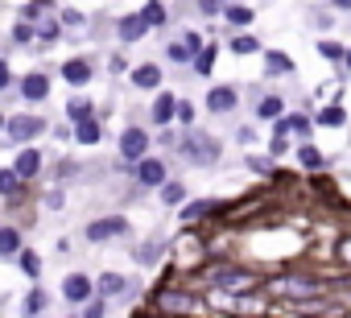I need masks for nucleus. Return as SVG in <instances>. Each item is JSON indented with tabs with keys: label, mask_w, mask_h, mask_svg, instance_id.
<instances>
[{
	"label": "nucleus",
	"mask_w": 351,
	"mask_h": 318,
	"mask_svg": "<svg viewBox=\"0 0 351 318\" xmlns=\"http://www.w3.org/2000/svg\"><path fill=\"white\" fill-rule=\"evenodd\" d=\"M178 162L182 166H191V170H215L219 162H223V145H219V136H211V132H203V128H186L182 136H178Z\"/></svg>",
	"instance_id": "f257e3e1"
},
{
	"label": "nucleus",
	"mask_w": 351,
	"mask_h": 318,
	"mask_svg": "<svg viewBox=\"0 0 351 318\" xmlns=\"http://www.w3.org/2000/svg\"><path fill=\"white\" fill-rule=\"evenodd\" d=\"M207 285L215 293H232V297H244V293H265V277L248 265H232V260H219L211 265L207 273Z\"/></svg>",
	"instance_id": "f03ea898"
},
{
	"label": "nucleus",
	"mask_w": 351,
	"mask_h": 318,
	"mask_svg": "<svg viewBox=\"0 0 351 318\" xmlns=\"http://www.w3.org/2000/svg\"><path fill=\"white\" fill-rule=\"evenodd\" d=\"M149 310L157 318H195L203 310V297L186 285H157L149 289Z\"/></svg>",
	"instance_id": "7ed1b4c3"
},
{
	"label": "nucleus",
	"mask_w": 351,
	"mask_h": 318,
	"mask_svg": "<svg viewBox=\"0 0 351 318\" xmlns=\"http://www.w3.org/2000/svg\"><path fill=\"white\" fill-rule=\"evenodd\" d=\"M149 153H153V136H149V128H141V124H124L120 136H116V166L132 170V166L145 162Z\"/></svg>",
	"instance_id": "20e7f679"
},
{
	"label": "nucleus",
	"mask_w": 351,
	"mask_h": 318,
	"mask_svg": "<svg viewBox=\"0 0 351 318\" xmlns=\"http://www.w3.org/2000/svg\"><path fill=\"white\" fill-rule=\"evenodd\" d=\"M46 132H50V120L38 116V112H17V116H9V124H5V140H9L13 149L38 145V136H46Z\"/></svg>",
	"instance_id": "39448f33"
},
{
	"label": "nucleus",
	"mask_w": 351,
	"mask_h": 318,
	"mask_svg": "<svg viewBox=\"0 0 351 318\" xmlns=\"http://www.w3.org/2000/svg\"><path fill=\"white\" fill-rule=\"evenodd\" d=\"M128 236H132V223L124 215H99V219L83 223V240L87 244H116V240H128Z\"/></svg>",
	"instance_id": "423d86ee"
},
{
	"label": "nucleus",
	"mask_w": 351,
	"mask_h": 318,
	"mask_svg": "<svg viewBox=\"0 0 351 318\" xmlns=\"http://www.w3.org/2000/svg\"><path fill=\"white\" fill-rule=\"evenodd\" d=\"M203 38L195 34V29H182L173 42H165V62H173V66H195V58L203 54Z\"/></svg>",
	"instance_id": "0eeeda50"
},
{
	"label": "nucleus",
	"mask_w": 351,
	"mask_h": 318,
	"mask_svg": "<svg viewBox=\"0 0 351 318\" xmlns=\"http://www.w3.org/2000/svg\"><path fill=\"white\" fill-rule=\"evenodd\" d=\"M42 170H46V149H38V145H25V149H17L13 153V174L29 186V182H38L42 178Z\"/></svg>",
	"instance_id": "6e6552de"
},
{
	"label": "nucleus",
	"mask_w": 351,
	"mask_h": 318,
	"mask_svg": "<svg viewBox=\"0 0 351 318\" xmlns=\"http://www.w3.org/2000/svg\"><path fill=\"white\" fill-rule=\"evenodd\" d=\"M132 178H136V186H145V191H161V186L169 182V162H165V157H157V153H149L141 166H132Z\"/></svg>",
	"instance_id": "1a4fd4ad"
},
{
	"label": "nucleus",
	"mask_w": 351,
	"mask_h": 318,
	"mask_svg": "<svg viewBox=\"0 0 351 318\" xmlns=\"http://www.w3.org/2000/svg\"><path fill=\"white\" fill-rule=\"evenodd\" d=\"M219 215H223V203H219V199H191V203L178 211V219H182L186 232H195V228H203L207 219H219Z\"/></svg>",
	"instance_id": "9d476101"
},
{
	"label": "nucleus",
	"mask_w": 351,
	"mask_h": 318,
	"mask_svg": "<svg viewBox=\"0 0 351 318\" xmlns=\"http://www.w3.org/2000/svg\"><path fill=\"white\" fill-rule=\"evenodd\" d=\"M128 83L136 87V91H145V95H157V91H165V71H161V62H136L132 71H128Z\"/></svg>",
	"instance_id": "9b49d317"
},
{
	"label": "nucleus",
	"mask_w": 351,
	"mask_h": 318,
	"mask_svg": "<svg viewBox=\"0 0 351 318\" xmlns=\"http://www.w3.org/2000/svg\"><path fill=\"white\" fill-rule=\"evenodd\" d=\"M91 297H95V277H87V273H79V269L62 277V302H71V306L83 310Z\"/></svg>",
	"instance_id": "f8f14e48"
},
{
	"label": "nucleus",
	"mask_w": 351,
	"mask_h": 318,
	"mask_svg": "<svg viewBox=\"0 0 351 318\" xmlns=\"http://www.w3.org/2000/svg\"><path fill=\"white\" fill-rule=\"evenodd\" d=\"M58 79H62L66 87H87V83L95 79V62H91L87 54H71V58L58 66Z\"/></svg>",
	"instance_id": "ddd939ff"
},
{
	"label": "nucleus",
	"mask_w": 351,
	"mask_h": 318,
	"mask_svg": "<svg viewBox=\"0 0 351 318\" xmlns=\"http://www.w3.org/2000/svg\"><path fill=\"white\" fill-rule=\"evenodd\" d=\"M50 87H54V79H50L46 71H29V75L17 79V95H21L25 103H46V99H50Z\"/></svg>",
	"instance_id": "4468645a"
},
{
	"label": "nucleus",
	"mask_w": 351,
	"mask_h": 318,
	"mask_svg": "<svg viewBox=\"0 0 351 318\" xmlns=\"http://www.w3.org/2000/svg\"><path fill=\"white\" fill-rule=\"evenodd\" d=\"M165 252H173V240H165V236H149V240H141V244L132 248V260H136L141 269H157V265L165 260Z\"/></svg>",
	"instance_id": "2eb2a0df"
},
{
	"label": "nucleus",
	"mask_w": 351,
	"mask_h": 318,
	"mask_svg": "<svg viewBox=\"0 0 351 318\" xmlns=\"http://www.w3.org/2000/svg\"><path fill=\"white\" fill-rule=\"evenodd\" d=\"M203 103H207L211 116H232L240 108V91L232 83H215V87H207V99Z\"/></svg>",
	"instance_id": "dca6fc26"
},
{
	"label": "nucleus",
	"mask_w": 351,
	"mask_h": 318,
	"mask_svg": "<svg viewBox=\"0 0 351 318\" xmlns=\"http://www.w3.org/2000/svg\"><path fill=\"white\" fill-rule=\"evenodd\" d=\"M95 293H99L104 302H120V297H128V293H132V281H128L124 273L108 269V273H99V277H95Z\"/></svg>",
	"instance_id": "f3484780"
},
{
	"label": "nucleus",
	"mask_w": 351,
	"mask_h": 318,
	"mask_svg": "<svg viewBox=\"0 0 351 318\" xmlns=\"http://www.w3.org/2000/svg\"><path fill=\"white\" fill-rule=\"evenodd\" d=\"M173 116H178V95L173 91H157L153 95V103H149V120H153V128H169L173 124Z\"/></svg>",
	"instance_id": "a211bd4d"
},
{
	"label": "nucleus",
	"mask_w": 351,
	"mask_h": 318,
	"mask_svg": "<svg viewBox=\"0 0 351 318\" xmlns=\"http://www.w3.org/2000/svg\"><path fill=\"white\" fill-rule=\"evenodd\" d=\"M112 34H116L120 46H132V42H141V38L149 34V25L141 21V13H120V17L112 21Z\"/></svg>",
	"instance_id": "6ab92c4d"
},
{
	"label": "nucleus",
	"mask_w": 351,
	"mask_h": 318,
	"mask_svg": "<svg viewBox=\"0 0 351 318\" xmlns=\"http://www.w3.org/2000/svg\"><path fill=\"white\" fill-rule=\"evenodd\" d=\"M293 153H298V166H302V170H310V174H322V170L330 166V157H326L314 140H310V145H298Z\"/></svg>",
	"instance_id": "aec40b11"
},
{
	"label": "nucleus",
	"mask_w": 351,
	"mask_h": 318,
	"mask_svg": "<svg viewBox=\"0 0 351 318\" xmlns=\"http://www.w3.org/2000/svg\"><path fill=\"white\" fill-rule=\"evenodd\" d=\"M223 21H228L236 34H248L252 21H256V9H252V5H232V0H228V5H223Z\"/></svg>",
	"instance_id": "412c9836"
},
{
	"label": "nucleus",
	"mask_w": 351,
	"mask_h": 318,
	"mask_svg": "<svg viewBox=\"0 0 351 318\" xmlns=\"http://www.w3.org/2000/svg\"><path fill=\"white\" fill-rule=\"evenodd\" d=\"M50 310V293L46 285H29V293L21 297V318H42Z\"/></svg>",
	"instance_id": "4be33fe9"
},
{
	"label": "nucleus",
	"mask_w": 351,
	"mask_h": 318,
	"mask_svg": "<svg viewBox=\"0 0 351 318\" xmlns=\"http://www.w3.org/2000/svg\"><path fill=\"white\" fill-rule=\"evenodd\" d=\"M261 58H265V75H269V79H281V75H293V71H298V62H293L285 50H265Z\"/></svg>",
	"instance_id": "5701e85b"
},
{
	"label": "nucleus",
	"mask_w": 351,
	"mask_h": 318,
	"mask_svg": "<svg viewBox=\"0 0 351 318\" xmlns=\"http://www.w3.org/2000/svg\"><path fill=\"white\" fill-rule=\"evenodd\" d=\"M99 112H95V103H91V95H71L66 99V124L75 128V124H83V120H95Z\"/></svg>",
	"instance_id": "b1692460"
},
{
	"label": "nucleus",
	"mask_w": 351,
	"mask_h": 318,
	"mask_svg": "<svg viewBox=\"0 0 351 318\" xmlns=\"http://www.w3.org/2000/svg\"><path fill=\"white\" fill-rule=\"evenodd\" d=\"M25 252V240H21V228L5 223V232H0V260H17Z\"/></svg>",
	"instance_id": "393cba45"
},
{
	"label": "nucleus",
	"mask_w": 351,
	"mask_h": 318,
	"mask_svg": "<svg viewBox=\"0 0 351 318\" xmlns=\"http://www.w3.org/2000/svg\"><path fill=\"white\" fill-rule=\"evenodd\" d=\"M285 120H289V140H298V145H310L314 116H310V112H285Z\"/></svg>",
	"instance_id": "a878e982"
},
{
	"label": "nucleus",
	"mask_w": 351,
	"mask_h": 318,
	"mask_svg": "<svg viewBox=\"0 0 351 318\" xmlns=\"http://www.w3.org/2000/svg\"><path fill=\"white\" fill-rule=\"evenodd\" d=\"M157 199H161L165 207H178V211H182V207L191 203V191H186V182H178V178H169V182H165V186L157 191Z\"/></svg>",
	"instance_id": "bb28decb"
},
{
	"label": "nucleus",
	"mask_w": 351,
	"mask_h": 318,
	"mask_svg": "<svg viewBox=\"0 0 351 318\" xmlns=\"http://www.w3.org/2000/svg\"><path fill=\"white\" fill-rule=\"evenodd\" d=\"M314 124H318V128H343V124H347V108H343V103H322V108L314 112Z\"/></svg>",
	"instance_id": "cd10ccee"
},
{
	"label": "nucleus",
	"mask_w": 351,
	"mask_h": 318,
	"mask_svg": "<svg viewBox=\"0 0 351 318\" xmlns=\"http://www.w3.org/2000/svg\"><path fill=\"white\" fill-rule=\"evenodd\" d=\"M99 140H104V124H99V116H95V120H83V124H75V145L95 149Z\"/></svg>",
	"instance_id": "c85d7f7f"
},
{
	"label": "nucleus",
	"mask_w": 351,
	"mask_h": 318,
	"mask_svg": "<svg viewBox=\"0 0 351 318\" xmlns=\"http://www.w3.org/2000/svg\"><path fill=\"white\" fill-rule=\"evenodd\" d=\"M136 13H141V21H145L149 29H165V25H169V9L161 5V0H149V5H141Z\"/></svg>",
	"instance_id": "c756f323"
},
{
	"label": "nucleus",
	"mask_w": 351,
	"mask_h": 318,
	"mask_svg": "<svg viewBox=\"0 0 351 318\" xmlns=\"http://www.w3.org/2000/svg\"><path fill=\"white\" fill-rule=\"evenodd\" d=\"M306 17H310V29H314V34H330V29H335V9H330V5H310Z\"/></svg>",
	"instance_id": "7c9ffc66"
},
{
	"label": "nucleus",
	"mask_w": 351,
	"mask_h": 318,
	"mask_svg": "<svg viewBox=\"0 0 351 318\" xmlns=\"http://www.w3.org/2000/svg\"><path fill=\"white\" fill-rule=\"evenodd\" d=\"M58 42H62V21H58V9H54V13L38 25V46L46 50V46H58Z\"/></svg>",
	"instance_id": "2f4dec72"
},
{
	"label": "nucleus",
	"mask_w": 351,
	"mask_h": 318,
	"mask_svg": "<svg viewBox=\"0 0 351 318\" xmlns=\"http://www.w3.org/2000/svg\"><path fill=\"white\" fill-rule=\"evenodd\" d=\"M21 195H25V182L13 174V166H0V199L13 203V199H21Z\"/></svg>",
	"instance_id": "473e14b6"
},
{
	"label": "nucleus",
	"mask_w": 351,
	"mask_h": 318,
	"mask_svg": "<svg viewBox=\"0 0 351 318\" xmlns=\"http://www.w3.org/2000/svg\"><path fill=\"white\" fill-rule=\"evenodd\" d=\"M228 50H232L236 58H248V54H265V46H261V38H256V34H236V38L228 42Z\"/></svg>",
	"instance_id": "72a5a7b5"
},
{
	"label": "nucleus",
	"mask_w": 351,
	"mask_h": 318,
	"mask_svg": "<svg viewBox=\"0 0 351 318\" xmlns=\"http://www.w3.org/2000/svg\"><path fill=\"white\" fill-rule=\"evenodd\" d=\"M252 116L256 120H281L285 116V99L281 95H261V103L252 108Z\"/></svg>",
	"instance_id": "f704fd0d"
},
{
	"label": "nucleus",
	"mask_w": 351,
	"mask_h": 318,
	"mask_svg": "<svg viewBox=\"0 0 351 318\" xmlns=\"http://www.w3.org/2000/svg\"><path fill=\"white\" fill-rule=\"evenodd\" d=\"M215 58H219V46L211 42V46H203V54L195 58V66H191V71H195L199 79H211V71H215Z\"/></svg>",
	"instance_id": "c9c22d12"
},
{
	"label": "nucleus",
	"mask_w": 351,
	"mask_h": 318,
	"mask_svg": "<svg viewBox=\"0 0 351 318\" xmlns=\"http://www.w3.org/2000/svg\"><path fill=\"white\" fill-rule=\"evenodd\" d=\"M17 269H21V273H25V277H29V281L38 285V277H42V252H34V248H25V252L17 256Z\"/></svg>",
	"instance_id": "e433bc0d"
},
{
	"label": "nucleus",
	"mask_w": 351,
	"mask_h": 318,
	"mask_svg": "<svg viewBox=\"0 0 351 318\" xmlns=\"http://www.w3.org/2000/svg\"><path fill=\"white\" fill-rule=\"evenodd\" d=\"M244 170L256 174V178H273V174H277L273 162H269V157H261V153H248V157H244Z\"/></svg>",
	"instance_id": "4c0bfd02"
},
{
	"label": "nucleus",
	"mask_w": 351,
	"mask_h": 318,
	"mask_svg": "<svg viewBox=\"0 0 351 318\" xmlns=\"http://www.w3.org/2000/svg\"><path fill=\"white\" fill-rule=\"evenodd\" d=\"M343 54H347V46H343V42H335V38H318V58H326V62H339V66H343Z\"/></svg>",
	"instance_id": "58836bf2"
},
{
	"label": "nucleus",
	"mask_w": 351,
	"mask_h": 318,
	"mask_svg": "<svg viewBox=\"0 0 351 318\" xmlns=\"http://www.w3.org/2000/svg\"><path fill=\"white\" fill-rule=\"evenodd\" d=\"M195 116H199V108H195L191 99H178V116H173V124H178L182 132H186V128H199V120H195Z\"/></svg>",
	"instance_id": "ea45409f"
},
{
	"label": "nucleus",
	"mask_w": 351,
	"mask_h": 318,
	"mask_svg": "<svg viewBox=\"0 0 351 318\" xmlns=\"http://www.w3.org/2000/svg\"><path fill=\"white\" fill-rule=\"evenodd\" d=\"M9 42H13V46H34V42H38V29H34V25H25V21H13Z\"/></svg>",
	"instance_id": "a19ab883"
},
{
	"label": "nucleus",
	"mask_w": 351,
	"mask_h": 318,
	"mask_svg": "<svg viewBox=\"0 0 351 318\" xmlns=\"http://www.w3.org/2000/svg\"><path fill=\"white\" fill-rule=\"evenodd\" d=\"M58 21H62V29H83V25H87V17H83L79 9H71V5L58 9Z\"/></svg>",
	"instance_id": "79ce46f5"
},
{
	"label": "nucleus",
	"mask_w": 351,
	"mask_h": 318,
	"mask_svg": "<svg viewBox=\"0 0 351 318\" xmlns=\"http://www.w3.org/2000/svg\"><path fill=\"white\" fill-rule=\"evenodd\" d=\"M79 318H108V302H104V297L95 293V297H91V302H87V306L79 310Z\"/></svg>",
	"instance_id": "37998d69"
},
{
	"label": "nucleus",
	"mask_w": 351,
	"mask_h": 318,
	"mask_svg": "<svg viewBox=\"0 0 351 318\" xmlns=\"http://www.w3.org/2000/svg\"><path fill=\"white\" fill-rule=\"evenodd\" d=\"M42 203H46L50 211H62V207H66V191H62V186H50V191L42 195Z\"/></svg>",
	"instance_id": "c03bdc74"
},
{
	"label": "nucleus",
	"mask_w": 351,
	"mask_h": 318,
	"mask_svg": "<svg viewBox=\"0 0 351 318\" xmlns=\"http://www.w3.org/2000/svg\"><path fill=\"white\" fill-rule=\"evenodd\" d=\"M13 87H17V75H13L9 58H0V95H5V91H13Z\"/></svg>",
	"instance_id": "a18cd8bd"
},
{
	"label": "nucleus",
	"mask_w": 351,
	"mask_h": 318,
	"mask_svg": "<svg viewBox=\"0 0 351 318\" xmlns=\"http://www.w3.org/2000/svg\"><path fill=\"white\" fill-rule=\"evenodd\" d=\"M285 153H289V140L273 136V140H269V162H277V157H285Z\"/></svg>",
	"instance_id": "49530a36"
},
{
	"label": "nucleus",
	"mask_w": 351,
	"mask_h": 318,
	"mask_svg": "<svg viewBox=\"0 0 351 318\" xmlns=\"http://www.w3.org/2000/svg\"><path fill=\"white\" fill-rule=\"evenodd\" d=\"M178 136H182V128L173 132V128H165V132H157V145H165V149H178Z\"/></svg>",
	"instance_id": "de8ad7c7"
},
{
	"label": "nucleus",
	"mask_w": 351,
	"mask_h": 318,
	"mask_svg": "<svg viewBox=\"0 0 351 318\" xmlns=\"http://www.w3.org/2000/svg\"><path fill=\"white\" fill-rule=\"evenodd\" d=\"M108 71H112V75H124V71H132V66H128L124 54H112V58H108Z\"/></svg>",
	"instance_id": "09e8293b"
},
{
	"label": "nucleus",
	"mask_w": 351,
	"mask_h": 318,
	"mask_svg": "<svg viewBox=\"0 0 351 318\" xmlns=\"http://www.w3.org/2000/svg\"><path fill=\"white\" fill-rule=\"evenodd\" d=\"M236 140H240V145H252V140H256V124H240V128H236Z\"/></svg>",
	"instance_id": "8fccbe9b"
},
{
	"label": "nucleus",
	"mask_w": 351,
	"mask_h": 318,
	"mask_svg": "<svg viewBox=\"0 0 351 318\" xmlns=\"http://www.w3.org/2000/svg\"><path fill=\"white\" fill-rule=\"evenodd\" d=\"M339 260L351 269V236H343V240H339Z\"/></svg>",
	"instance_id": "3c124183"
},
{
	"label": "nucleus",
	"mask_w": 351,
	"mask_h": 318,
	"mask_svg": "<svg viewBox=\"0 0 351 318\" xmlns=\"http://www.w3.org/2000/svg\"><path fill=\"white\" fill-rule=\"evenodd\" d=\"M273 136H281V140H289V120L281 116V120H273Z\"/></svg>",
	"instance_id": "603ef678"
},
{
	"label": "nucleus",
	"mask_w": 351,
	"mask_h": 318,
	"mask_svg": "<svg viewBox=\"0 0 351 318\" xmlns=\"http://www.w3.org/2000/svg\"><path fill=\"white\" fill-rule=\"evenodd\" d=\"M54 136H58V140H75V128H71V124H54Z\"/></svg>",
	"instance_id": "864d4df0"
},
{
	"label": "nucleus",
	"mask_w": 351,
	"mask_h": 318,
	"mask_svg": "<svg viewBox=\"0 0 351 318\" xmlns=\"http://www.w3.org/2000/svg\"><path fill=\"white\" fill-rule=\"evenodd\" d=\"M343 71L351 75V46H347V54H343Z\"/></svg>",
	"instance_id": "5fc2aeb1"
},
{
	"label": "nucleus",
	"mask_w": 351,
	"mask_h": 318,
	"mask_svg": "<svg viewBox=\"0 0 351 318\" xmlns=\"http://www.w3.org/2000/svg\"><path fill=\"white\" fill-rule=\"evenodd\" d=\"M5 124H9V116H5V112H0V140H5Z\"/></svg>",
	"instance_id": "6e6d98bb"
},
{
	"label": "nucleus",
	"mask_w": 351,
	"mask_h": 318,
	"mask_svg": "<svg viewBox=\"0 0 351 318\" xmlns=\"http://www.w3.org/2000/svg\"><path fill=\"white\" fill-rule=\"evenodd\" d=\"M62 318H79V314H62Z\"/></svg>",
	"instance_id": "4d7b16f0"
},
{
	"label": "nucleus",
	"mask_w": 351,
	"mask_h": 318,
	"mask_svg": "<svg viewBox=\"0 0 351 318\" xmlns=\"http://www.w3.org/2000/svg\"><path fill=\"white\" fill-rule=\"evenodd\" d=\"M136 318H153V314H136Z\"/></svg>",
	"instance_id": "13d9d810"
},
{
	"label": "nucleus",
	"mask_w": 351,
	"mask_h": 318,
	"mask_svg": "<svg viewBox=\"0 0 351 318\" xmlns=\"http://www.w3.org/2000/svg\"><path fill=\"white\" fill-rule=\"evenodd\" d=\"M0 232H5V223H0Z\"/></svg>",
	"instance_id": "bf43d9fd"
}]
</instances>
